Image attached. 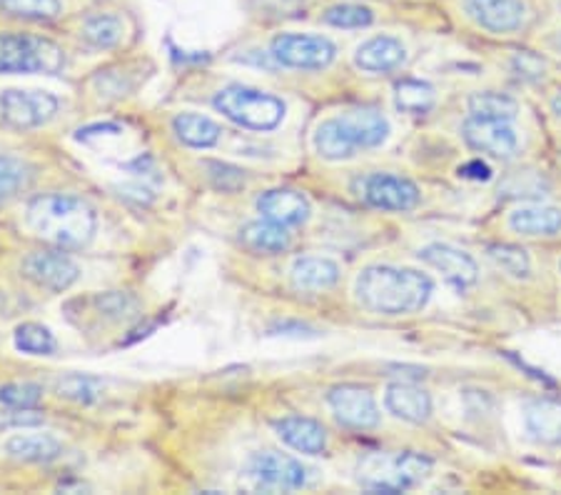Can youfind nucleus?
Segmentation results:
<instances>
[{
	"label": "nucleus",
	"instance_id": "26",
	"mask_svg": "<svg viewBox=\"0 0 561 495\" xmlns=\"http://www.w3.org/2000/svg\"><path fill=\"white\" fill-rule=\"evenodd\" d=\"M173 131L180 143L197 150L215 148L222 138L220 125L201 113H178L173 119Z\"/></svg>",
	"mask_w": 561,
	"mask_h": 495
},
{
	"label": "nucleus",
	"instance_id": "32",
	"mask_svg": "<svg viewBox=\"0 0 561 495\" xmlns=\"http://www.w3.org/2000/svg\"><path fill=\"white\" fill-rule=\"evenodd\" d=\"M0 11L25 21H53L62 13V0H0Z\"/></svg>",
	"mask_w": 561,
	"mask_h": 495
},
{
	"label": "nucleus",
	"instance_id": "25",
	"mask_svg": "<svg viewBox=\"0 0 561 495\" xmlns=\"http://www.w3.org/2000/svg\"><path fill=\"white\" fill-rule=\"evenodd\" d=\"M510 228L522 236H557L561 233V211L551 205H524L510 215Z\"/></svg>",
	"mask_w": 561,
	"mask_h": 495
},
{
	"label": "nucleus",
	"instance_id": "23",
	"mask_svg": "<svg viewBox=\"0 0 561 495\" xmlns=\"http://www.w3.org/2000/svg\"><path fill=\"white\" fill-rule=\"evenodd\" d=\"M62 443L56 436L48 434H28L13 436L5 440V453L23 463H53L62 455Z\"/></svg>",
	"mask_w": 561,
	"mask_h": 495
},
{
	"label": "nucleus",
	"instance_id": "29",
	"mask_svg": "<svg viewBox=\"0 0 561 495\" xmlns=\"http://www.w3.org/2000/svg\"><path fill=\"white\" fill-rule=\"evenodd\" d=\"M56 391L60 398L66 401H72V403H83V405H90L95 401L103 398L105 393V383L101 381V378L95 375H85V373H68L62 375Z\"/></svg>",
	"mask_w": 561,
	"mask_h": 495
},
{
	"label": "nucleus",
	"instance_id": "31",
	"mask_svg": "<svg viewBox=\"0 0 561 495\" xmlns=\"http://www.w3.org/2000/svg\"><path fill=\"white\" fill-rule=\"evenodd\" d=\"M15 348L28 356H53L56 353V336L41 323H23L15 328Z\"/></svg>",
	"mask_w": 561,
	"mask_h": 495
},
{
	"label": "nucleus",
	"instance_id": "22",
	"mask_svg": "<svg viewBox=\"0 0 561 495\" xmlns=\"http://www.w3.org/2000/svg\"><path fill=\"white\" fill-rule=\"evenodd\" d=\"M342 123L347 125V131L352 133L359 150L367 148H377L389 138V123L379 111H373V108H359V111H347L340 115Z\"/></svg>",
	"mask_w": 561,
	"mask_h": 495
},
{
	"label": "nucleus",
	"instance_id": "33",
	"mask_svg": "<svg viewBox=\"0 0 561 495\" xmlns=\"http://www.w3.org/2000/svg\"><path fill=\"white\" fill-rule=\"evenodd\" d=\"M95 308L107 320H130L140 313V301L130 293L123 291H107V293H98L95 299Z\"/></svg>",
	"mask_w": 561,
	"mask_h": 495
},
{
	"label": "nucleus",
	"instance_id": "42",
	"mask_svg": "<svg viewBox=\"0 0 561 495\" xmlns=\"http://www.w3.org/2000/svg\"><path fill=\"white\" fill-rule=\"evenodd\" d=\"M123 128L121 125H113V123H105V125H90V128L78 131V140H90L93 135H103V133H121Z\"/></svg>",
	"mask_w": 561,
	"mask_h": 495
},
{
	"label": "nucleus",
	"instance_id": "1",
	"mask_svg": "<svg viewBox=\"0 0 561 495\" xmlns=\"http://www.w3.org/2000/svg\"><path fill=\"white\" fill-rule=\"evenodd\" d=\"M25 225L35 236L62 250L85 248L95 238L98 215L83 198L68 193L38 195L28 203Z\"/></svg>",
	"mask_w": 561,
	"mask_h": 495
},
{
	"label": "nucleus",
	"instance_id": "13",
	"mask_svg": "<svg viewBox=\"0 0 561 495\" xmlns=\"http://www.w3.org/2000/svg\"><path fill=\"white\" fill-rule=\"evenodd\" d=\"M465 11L479 29L490 33H514L524 29L529 18L524 0H465Z\"/></svg>",
	"mask_w": 561,
	"mask_h": 495
},
{
	"label": "nucleus",
	"instance_id": "21",
	"mask_svg": "<svg viewBox=\"0 0 561 495\" xmlns=\"http://www.w3.org/2000/svg\"><path fill=\"white\" fill-rule=\"evenodd\" d=\"M314 150L320 153L324 160H347L357 156V143L352 138V133L347 131V125L342 123L340 115L334 119H328L320 123V128L314 131Z\"/></svg>",
	"mask_w": 561,
	"mask_h": 495
},
{
	"label": "nucleus",
	"instance_id": "41",
	"mask_svg": "<svg viewBox=\"0 0 561 495\" xmlns=\"http://www.w3.org/2000/svg\"><path fill=\"white\" fill-rule=\"evenodd\" d=\"M0 423H3V426H41L43 416H35L33 408L13 410V413H8V418H3Z\"/></svg>",
	"mask_w": 561,
	"mask_h": 495
},
{
	"label": "nucleus",
	"instance_id": "34",
	"mask_svg": "<svg viewBox=\"0 0 561 495\" xmlns=\"http://www.w3.org/2000/svg\"><path fill=\"white\" fill-rule=\"evenodd\" d=\"M31 183V168L23 164L21 158L8 156V153H0V201L5 198H13L28 188Z\"/></svg>",
	"mask_w": 561,
	"mask_h": 495
},
{
	"label": "nucleus",
	"instance_id": "43",
	"mask_svg": "<svg viewBox=\"0 0 561 495\" xmlns=\"http://www.w3.org/2000/svg\"><path fill=\"white\" fill-rule=\"evenodd\" d=\"M551 105H554V111L561 115V93L554 98V103H551Z\"/></svg>",
	"mask_w": 561,
	"mask_h": 495
},
{
	"label": "nucleus",
	"instance_id": "5",
	"mask_svg": "<svg viewBox=\"0 0 561 495\" xmlns=\"http://www.w3.org/2000/svg\"><path fill=\"white\" fill-rule=\"evenodd\" d=\"M66 66V50L56 41L33 33H0V76H56Z\"/></svg>",
	"mask_w": 561,
	"mask_h": 495
},
{
	"label": "nucleus",
	"instance_id": "18",
	"mask_svg": "<svg viewBox=\"0 0 561 495\" xmlns=\"http://www.w3.org/2000/svg\"><path fill=\"white\" fill-rule=\"evenodd\" d=\"M385 405L394 418L407 423H427L432 416L430 393L414 383H392L385 391Z\"/></svg>",
	"mask_w": 561,
	"mask_h": 495
},
{
	"label": "nucleus",
	"instance_id": "37",
	"mask_svg": "<svg viewBox=\"0 0 561 495\" xmlns=\"http://www.w3.org/2000/svg\"><path fill=\"white\" fill-rule=\"evenodd\" d=\"M43 401L38 383H8L0 385V403L11 410H28Z\"/></svg>",
	"mask_w": 561,
	"mask_h": 495
},
{
	"label": "nucleus",
	"instance_id": "12",
	"mask_svg": "<svg viewBox=\"0 0 561 495\" xmlns=\"http://www.w3.org/2000/svg\"><path fill=\"white\" fill-rule=\"evenodd\" d=\"M461 138L467 140L469 148L502 160H510L519 148V138L510 121H486L469 115L461 125Z\"/></svg>",
	"mask_w": 561,
	"mask_h": 495
},
{
	"label": "nucleus",
	"instance_id": "11",
	"mask_svg": "<svg viewBox=\"0 0 561 495\" xmlns=\"http://www.w3.org/2000/svg\"><path fill=\"white\" fill-rule=\"evenodd\" d=\"M25 278L50 293H62L78 283L80 268L76 260L60 250H38L23 260Z\"/></svg>",
	"mask_w": 561,
	"mask_h": 495
},
{
	"label": "nucleus",
	"instance_id": "36",
	"mask_svg": "<svg viewBox=\"0 0 561 495\" xmlns=\"http://www.w3.org/2000/svg\"><path fill=\"white\" fill-rule=\"evenodd\" d=\"M490 258L500 266L504 273H510L514 278H529L531 273V260L527 256V250L522 246H512V243H496V246H490Z\"/></svg>",
	"mask_w": 561,
	"mask_h": 495
},
{
	"label": "nucleus",
	"instance_id": "9",
	"mask_svg": "<svg viewBox=\"0 0 561 495\" xmlns=\"http://www.w3.org/2000/svg\"><path fill=\"white\" fill-rule=\"evenodd\" d=\"M355 193L379 211H412L420 205V188L410 178L392 173H369L355 180Z\"/></svg>",
	"mask_w": 561,
	"mask_h": 495
},
{
	"label": "nucleus",
	"instance_id": "6",
	"mask_svg": "<svg viewBox=\"0 0 561 495\" xmlns=\"http://www.w3.org/2000/svg\"><path fill=\"white\" fill-rule=\"evenodd\" d=\"M245 475L252 488L267 493L300 491L310 481V471L302 465V461L287 453H277V450L252 453L245 463Z\"/></svg>",
	"mask_w": 561,
	"mask_h": 495
},
{
	"label": "nucleus",
	"instance_id": "8",
	"mask_svg": "<svg viewBox=\"0 0 561 495\" xmlns=\"http://www.w3.org/2000/svg\"><path fill=\"white\" fill-rule=\"evenodd\" d=\"M60 111V101L45 90H5L0 95V119L11 128L31 131L50 123Z\"/></svg>",
	"mask_w": 561,
	"mask_h": 495
},
{
	"label": "nucleus",
	"instance_id": "19",
	"mask_svg": "<svg viewBox=\"0 0 561 495\" xmlns=\"http://www.w3.org/2000/svg\"><path fill=\"white\" fill-rule=\"evenodd\" d=\"M524 426L539 443L561 446V401L537 398L524 408Z\"/></svg>",
	"mask_w": 561,
	"mask_h": 495
},
{
	"label": "nucleus",
	"instance_id": "10",
	"mask_svg": "<svg viewBox=\"0 0 561 495\" xmlns=\"http://www.w3.org/2000/svg\"><path fill=\"white\" fill-rule=\"evenodd\" d=\"M328 403L340 426L350 430H373L379 426V408L369 389L355 383L334 385L328 393Z\"/></svg>",
	"mask_w": 561,
	"mask_h": 495
},
{
	"label": "nucleus",
	"instance_id": "2",
	"mask_svg": "<svg viewBox=\"0 0 561 495\" xmlns=\"http://www.w3.org/2000/svg\"><path fill=\"white\" fill-rule=\"evenodd\" d=\"M357 301L377 315H410L422 311L434 293L430 275L412 268L369 266L357 278Z\"/></svg>",
	"mask_w": 561,
	"mask_h": 495
},
{
	"label": "nucleus",
	"instance_id": "20",
	"mask_svg": "<svg viewBox=\"0 0 561 495\" xmlns=\"http://www.w3.org/2000/svg\"><path fill=\"white\" fill-rule=\"evenodd\" d=\"M289 278H293V285L297 291H307V293L328 291V288L337 285L340 281V266L330 258L302 256L293 263Z\"/></svg>",
	"mask_w": 561,
	"mask_h": 495
},
{
	"label": "nucleus",
	"instance_id": "38",
	"mask_svg": "<svg viewBox=\"0 0 561 495\" xmlns=\"http://www.w3.org/2000/svg\"><path fill=\"white\" fill-rule=\"evenodd\" d=\"M207 180H210L215 191L222 193H238L245 188V173L230 164H220V160H205Z\"/></svg>",
	"mask_w": 561,
	"mask_h": 495
},
{
	"label": "nucleus",
	"instance_id": "17",
	"mask_svg": "<svg viewBox=\"0 0 561 495\" xmlns=\"http://www.w3.org/2000/svg\"><path fill=\"white\" fill-rule=\"evenodd\" d=\"M407 60V48L394 35H375L367 43H362L355 53L357 68L367 74H392L402 68Z\"/></svg>",
	"mask_w": 561,
	"mask_h": 495
},
{
	"label": "nucleus",
	"instance_id": "3",
	"mask_svg": "<svg viewBox=\"0 0 561 495\" xmlns=\"http://www.w3.org/2000/svg\"><path fill=\"white\" fill-rule=\"evenodd\" d=\"M213 105L217 113H222L225 119L242 125V128L250 131H275L279 123L285 121L287 105L283 103V98H277L273 93H265V90L250 88V86H225L222 90H217L213 98Z\"/></svg>",
	"mask_w": 561,
	"mask_h": 495
},
{
	"label": "nucleus",
	"instance_id": "14",
	"mask_svg": "<svg viewBox=\"0 0 561 495\" xmlns=\"http://www.w3.org/2000/svg\"><path fill=\"white\" fill-rule=\"evenodd\" d=\"M420 260H424V263L432 268H437L451 285L459 288V291L474 285L479 278L477 260L465 254V250L447 246V243H430V246H424L420 250Z\"/></svg>",
	"mask_w": 561,
	"mask_h": 495
},
{
	"label": "nucleus",
	"instance_id": "7",
	"mask_svg": "<svg viewBox=\"0 0 561 495\" xmlns=\"http://www.w3.org/2000/svg\"><path fill=\"white\" fill-rule=\"evenodd\" d=\"M270 56L277 66L297 70H322L337 58V48L330 38L307 33H279L270 43Z\"/></svg>",
	"mask_w": 561,
	"mask_h": 495
},
{
	"label": "nucleus",
	"instance_id": "35",
	"mask_svg": "<svg viewBox=\"0 0 561 495\" xmlns=\"http://www.w3.org/2000/svg\"><path fill=\"white\" fill-rule=\"evenodd\" d=\"M322 21L334 29H367L375 21V13L362 3H337L322 13Z\"/></svg>",
	"mask_w": 561,
	"mask_h": 495
},
{
	"label": "nucleus",
	"instance_id": "16",
	"mask_svg": "<svg viewBox=\"0 0 561 495\" xmlns=\"http://www.w3.org/2000/svg\"><path fill=\"white\" fill-rule=\"evenodd\" d=\"M275 434L283 443L305 455H322L328 450V430L322 423L302 416H285L275 420Z\"/></svg>",
	"mask_w": 561,
	"mask_h": 495
},
{
	"label": "nucleus",
	"instance_id": "27",
	"mask_svg": "<svg viewBox=\"0 0 561 495\" xmlns=\"http://www.w3.org/2000/svg\"><path fill=\"white\" fill-rule=\"evenodd\" d=\"M434 103H437V90H434L427 80L404 78L394 86V105L402 113L410 115H424L430 113Z\"/></svg>",
	"mask_w": 561,
	"mask_h": 495
},
{
	"label": "nucleus",
	"instance_id": "28",
	"mask_svg": "<svg viewBox=\"0 0 561 495\" xmlns=\"http://www.w3.org/2000/svg\"><path fill=\"white\" fill-rule=\"evenodd\" d=\"M519 113V103L512 95L494 93V90H484V93H474L469 98V115L486 121H514Z\"/></svg>",
	"mask_w": 561,
	"mask_h": 495
},
{
	"label": "nucleus",
	"instance_id": "24",
	"mask_svg": "<svg viewBox=\"0 0 561 495\" xmlns=\"http://www.w3.org/2000/svg\"><path fill=\"white\" fill-rule=\"evenodd\" d=\"M240 243L252 254H262V256H275V254H285L289 248V233L285 225H277L273 221L262 218V221H252L245 228L240 230Z\"/></svg>",
	"mask_w": 561,
	"mask_h": 495
},
{
	"label": "nucleus",
	"instance_id": "39",
	"mask_svg": "<svg viewBox=\"0 0 561 495\" xmlns=\"http://www.w3.org/2000/svg\"><path fill=\"white\" fill-rule=\"evenodd\" d=\"M512 66L524 78H541V76H545V68H547L545 60L534 56V53H517V58L512 60Z\"/></svg>",
	"mask_w": 561,
	"mask_h": 495
},
{
	"label": "nucleus",
	"instance_id": "30",
	"mask_svg": "<svg viewBox=\"0 0 561 495\" xmlns=\"http://www.w3.org/2000/svg\"><path fill=\"white\" fill-rule=\"evenodd\" d=\"M123 35H125L123 21L111 13L93 15L83 23V38L90 45H95V48H113V45L123 41Z\"/></svg>",
	"mask_w": 561,
	"mask_h": 495
},
{
	"label": "nucleus",
	"instance_id": "4",
	"mask_svg": "<svg viewBox=\"0 0 561 495\" xmlns=\"http://www.w3.org/2000/svg\"><path fill=\"white\" fill-rule=\"evenodd\" d=\"M432 461L422 453H369L359 461V483L373 493H404L427 481Z\"/></svg>",
	"mask_w": 561,
	"mask_h": 495
},
{
	"label": "nucleus",
	"instance_id": "15",
	"mask_svg": "<svg viewBox=\"0 0 561 495\" xmlns=\"http://www.w3.org/2000/svg\"><path fill=\"white\" fill-rule=\"evenodd\" d=\"M257 211L262 218L273 221L285 228H297L310 218V201L302 193L287 191V188H273L257 198Z\"/></svg>",
	"mask_w": 561,
	"mask_h": 495
},
{
	"label": "nucleus",
	"instance_id": "40",
	"mask_svg": "<svg viewBox=\"0 0 561 495\" xmlns=\"http://www.w3.org/2000/svg\"><path fill=\"white\" fill-rule=\"evenodd\" d=\"M459 178H467V180H482V183H486V180L492 178V168L482 164V160H469V164L459 166Z\"/></svg>",
	"mask_w": 561,
	"mask_h": 495
}]
</instances>
